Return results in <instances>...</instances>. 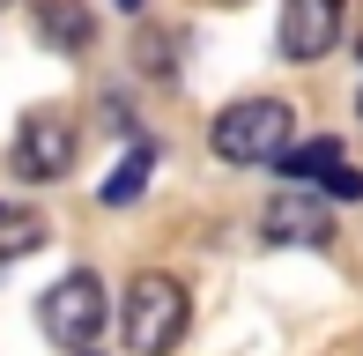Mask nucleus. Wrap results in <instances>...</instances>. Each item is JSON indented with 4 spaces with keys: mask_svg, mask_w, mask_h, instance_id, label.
I'll return each instance as SVG.
<instances>
[{
    "mask_svg": "<svg viewBox=\"0 0 363 356\" xmlns=\"http://www.w3.org/2000/svg\"><path fill=\"white\" fill-rule=\"evenodd\" d=\"M289 134H296V111L282 96H245V104H230L216 119V156L223 164H282L289 156Z\"/></svg>",
    "mask_w": 363,
    "mask_h": 356,
    "instance_id": "f257e3e1",
    "label": "nucleus"
},
{
    "mask_svg": "<svg viewBox=\"0 0 363 356\" xmlns=\"http://www.w3.org/2000/svg\"><path fill=\"white\" fill-rule=\"evenodd\" d=\"M178 334H186V289L171 282V274H134L126 282V319H119V342L156 356L171 349Z\"/></svg>",
    "mask_w": 363,
    "mask_h": 356,
    "instance_id": "f03ea898",
    "label": "nucleus"
},
{
    "mask_svg": "<svg viewBox=\"0 0 363 356\" xmlns=\"http://www.w3.org/2000/svg\"><path fill=\"white\" fill-rule=\"evenodd\" d=\"M104 312H111V297H104V282H96L89 267L60 274V282L45 289V334H52V342H67V349L96 342V334H104Z\"/></svg>",
    "mask_w": 363,
    "mask_h": 356,
    "instance_id": "7ed1b4c3",
    "label": "nucleus"
},
{
    "mask_svg": "<svg viewBox=\"0 0 363 356\" xmlns=\"http://www.w3.org/2000/svg\"><path fill=\"white\" fill-rule=\"evenodd\" d=\"M74 164V126L60 111H30L23 134H15V171L23 178H60Z\"/></svg>",
    "mask_w": 363,
    "mask_h": 356,
    "instance_id": "20e7f679",
    "label": "nucleus"
},
{
    "mask_svg": "<svg viewBox=\"0 0 363 356\" xmlns=\"http://www.w3.org/2000/svg\"><path fill=\"white\" fill-rule=\"evenodd\" d=\"M282 60H326L341 38V0H282Z\"/></svg>",
    "mask_w": 363,
    "mask_h": 356,
    "instance_id": "39448f33",
    "label": "nucleus"
},
{
    "mask_svg": "<svg viewBox=\"0 0 363 356\" xmlns=\"http://www.w3.org/2000/svg\"><path fill=\"white\" fill-rule=\"evenodd\" d=\"M282 178H311L326 201H363V171L341 156V141H304V149H289Z\"/></svg>",
    "mask_w": 363,
    "mask_h": 356,
    "instance_id": "423d86ee",
    "label": "nucleus"
},
{
    "mask_svg": "<svg viewBox=\"0 0 363 356\" xmlns=\"http://www.w3.org/2000/svg\"><path fill=\"white\" fill-rule=\"evenodd\" d=\"M259 230H267L274 245H326V238H334V216H326V201H311V193H282V201H267Z\"/></svg>",
    "mask_w": 363,
    "mask_h": 356,
    "instance_id": "0eeeda50",
    "label": "nucleus"
},
{
    "mask_svg": "<svg viewBox=\"0 0 363 356\" xmlns=\"http://www.w3.org/2000/svg\"><path fill=\"white\" fill-rule=\"evenodd\" d=\"M38 38L60 45V52H82V45L96 38V23H89L82 0H38Z\"/></svg>",
    "mask_w": 363,
    "mask_h": 356,
    "instance_id": "6e6552de",
    "label": "nucleus"
},
{
    "mask_svg": "<svg viewBox=\"0 0 363 356\" xmlns=\"http://www.w3.org/2000/svg\"><path fill=\"white\" fill-rule=\"evenodd\" d=\"M148 164H156V156H148V149H134L119 171L104 178V186H96V201H104V208H126V201H141V186H148Z\"/></svg>",
    "mask_w": 363,
    "mask_h": 356,
    "instance_id": "1a4fd4ad",
    "label": "nucleus"
},
{
    "mask_svg": "<svg viewBox=\"0 0 363 356\" xmlns=\"http://www.w3.org/2000/svg\"><path fill=\"white\" fill-rule=\"evenodd\" d=\"M38 238H45V223L30 216V208H0V260H23Z\"/></svg>",
    "mask_w": 363,
    "mask_h": 356,
    "instance_id": "9d476101",
    "label": "nucleus"
},
{
    "mask_svg": "<svg viewBox=\"0 0 363 356\" xmlns=\"http://www.w3.org/2000/svg\"><path fill=\"white\" fill-rule=\"evenodd\" d=\"M163 52H171V45L148 30V38H141V67H148V74H171V60H163Z\"/></svg>",
    "mask_w": 363,
    "mask_h": 356,
    "instance_id": "9b49d317",
    "label": "nucleus"
},
{
    "mask_svg": "<svg viewBox=\"0 0 363 356\" xmlns=\"http://www.w3.org/2000/svg\"><path fill=\"white\" fill-rule=\"evenodd\" d=\"M0 8H8V0H0Z\"/></svg>",
    "mask_w": 363,
    "mask_h": 356,
    "instance_id": "f8f14e48",
    "label": "nucleus"
},
{
    "mask_svg": "<svg viewBox=\"0 0 363 356\" xmlns=\"http://www.w3.org/2000/svg\"><path fill=\"white\" fill-rule=\"evenodd\" d=\"M356 111H363V104H356Z\"/></svg>",
    "mask_w": 363,
    "mask_h": 356,
    "instance_id": "ddd939ff",
    "label": "nucleus"
}]
</instances>
